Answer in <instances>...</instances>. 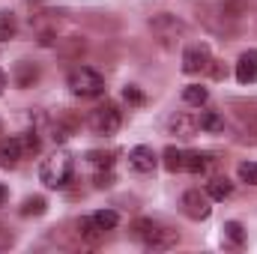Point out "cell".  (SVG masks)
<instances>
[{
  "label": "cell",
  "mask_w": 257,
  "mask_h": 254,
  "mask_svg": "<svg viewBox=\"0 0 257 254\" xmlns=\"http://www.w3.org/2000/svg\"><path fill=\"white\" fill-rule=\"evenodd\" d=\"M72 171H75V162L66 150H57L54 156H48L42 165H39V180L45 189H66L69 180H72Z\"/></svg>",
  "instance_id": "cell-1"
},
{
  "label": "cell",
  "mask_w": 257,
  "mask_h": 254,
  "mask_svg": "<svg viewBox=\"0 0 257 254\" xmlns=\"http://www.w3.org/2000/svg\"><path fill=\"white\" fill-rule=\"evenodd\" d=\"M66 81H69V90L81 99H99L105 93V78L90 66H75Z\"/></svg>",
  "instance_id": "cell-2"
},
{
  "label": "cell",
  "mask_w": 257,
  "mask_h": 254,
  "mask_svg": "<svg viewBox=\"0 0 257 254\" xmlns=\"http://www.w3.org/2000/svg\"><path fill=\"white\" fill-rule=\"evenodd\" d=\"M150 30H153V36H156L165 48H171L174 42H180V39H183L186 24H183L177 15H171V12H159V15H153V18H150Z\"/></svg>",
  "instance_id": "cell-3"
},
{
  "label": "cell",
  "mask_w": 257,
  "mask_h": 254,
  "mask_svg": "<svg viewBox=\"0 0 257 254\" xmlns=\"http://www.w3.org/2000/svg\"><path fill=\"white\" fill-rule=\"evenodd\" d=\"M87 123H90V129H93V135L111 138V135H117L123 117H120V111H117L114 102H105V105H99V108L90 111V120H87Z\"/></svg>",
  "instance_id": "cell-4"
},
{
  "label": "cell",
  "mask_w": 257,
  "mask_h": 254,
  "mask_svg": "<svg viewBox=\"0 0 257 254\" xmlns=\"http://www.w3.org/2000/svg\"><path fill=\"white\" fill-rule=\"evenodd\" d=\"M183 212L192 218V221H203L209 218L212 206H209V194H203L200 189H189L183 194Z\"/></svg>",
  "instance_id": "cell-5"
},
{
  "label": "cell",
  "mask_w": 257,
  "mask_h": 254,
  "mask_svg": "<svg viewBox=\"0 0 257 254\" xmlns=\"http://www.w3.org/2000/svg\"><path fill=\"white\" fill-rule=\"evenodd\" d=\"M209 60H212L209 45H203V42L189 45V48H186V54H183V72H186V75H197V72L209 69Z\"/></svg>",
  "instance_id": "cell-6"
},
{
  "label": "cell",
  "mask_w": 257,
  "mask_h": 254,
  "mask_svg": "<svg viewBox=\"0 0 257 254\" xmlns=\"http://www.w3.org/2000/svg\"><path fill=\"white\" fill-rule=\"evenodd\" d=\"M156 165H159V156L153 153V147H132L128 150V168L132 171H138V174H153L156 171Z\"/></svg>",
  "instance_id": "cell-7"
},
{
  "label": "cell",
  "mask_w": 257,
  "mask_h": 254,
  "mask_svg": "<svg viewBox=\"0 0 257 254\" xmlns=\"http://www.w3.org/2000/svg\"><path fill=\"white\" fill-rule=\"evenodd\" d=\"M177 242H180V233H177V230H168V227H159V224H156V230L150 233V239H147L144 245H147L150 251H168V248H174Z\"/></svg>",
  "instance_id": "cell-8"
},
{
  "label": "cell",
  "mask_w": 257,
  "mask_h": 254,
  "mask_svg": "<svg viewBox=\"0 0 257 254\" xmlns=\"http://www.w3.org/2000/svg\"><path fill=\"white\" fill-rule=\"evenodd\" d=\"M236 81L239 84H257V51H245L236 60Z\"/></svg>",
  "instance_id": "cell-9"
},
{
  "label": "cell",
  "mask_w": 257,
  "mask_h": 254,
  "mask_svg": "<svg viewBox=\"0 0 257 254\" xmlns=\"http://www.w3.org/2000/svg\"><path fill=\"white\" fill-rule=\"evenodd\" d=\"M168 129H171V135H177V138H194V132H197V117L180 111V114H174V117L168 120Z\"/></svg>",
  "instance_id": "cell-10"
},
{
  "label": "cell",
  "mask_w": 257,
  "mask_h": 254,
  "mask_svg": "<svg viewBox=\"0 0 257 254\" xmlns=\"http://www.w3.org/2000/svg\"><path fill=\"white\" fill-rule=\"evenodd\" d=\"M21 159H24V153H21L18 138H3L0 141V165L3 168H15Z\"/></svg>",
  "instance_id": "cell-11"
},
{
  "label": "cell",
  "mask_w": 257,
  "mask_h": 254,
  "mask_svg": "<svg viewBox=\"0 0 257 254\" xmlns=\"http://www.w3.org/2000/svg\"><path fill=\"white\" fill-rule=\"evenodd\" d=\"M36 81H39V66H36V63H27V60H21V63L15 66V84H18L21 90L33 87Z\"/></svg>",
  "instance_id": "cell-12"
},
{
  "label": "cell",
  "mask_w": 257,
  "mask_h": 254,
  "mask_svg": "<svg viewBox=\"0 0 257 254\" xmlns=\"http://www.w3.org/2000/svg\"><path fill=\"white\" fill-rule=\"evenodd\" d=\"M102 233H105V230H102V227L96 224V218H93V215H84V218L78 221V236H81L84 242L96 245V242L102 239Z\"/></svg>",
  "instance_id": "cell-13"
},
{
  "label": "cell",
  "mask_w": 257,
  "mask_h": 254,
  "mask_svg": "<svg viewBox=\"0 0 257 254\" xmlns=\"http://www.w3.org/2000/svg\"><path fill=\"white\" fill-rule=\"evenodd\" d=\"M206 194H209V200H224V197L233 194V183L227 177H212L206 183Z\"/></svg>",
  "instance_id": "cell-14"
},
{
  "label": "cell",
  "mask_w": 257,
  "mask_h": 254,
  "mask_svg": "<svg viewBox=\"0 0 257 254\" xmlns=\"http://www.w3.org/2000/svg\"><path fill=\"white\" fill-rule=\"evenodd\" d=\"M221 233H224V242L227 245H233V248H242L245 245V227L239 221H224Z\"/></svg>",
  "instance_id": "cell-15"
},
{
  "label": "cell",
  "mask_w": 257,
  "mask_h": 254,
  "mask_svg": "<svg viewBox=\"0 0 257 254\" xmlns=\"http://www.w3.org/2000/svg\"><path fill=\"white\" fill-rule=\"evenodd\" d=\"M197 129L200 132H224V117L218 114V111H200V117H197Z\"/></svg>",
  "instance_id": "cell-16"
},
{
  "label": "cell",
  "mask_w": 257,
  "mask_h": 254,
  "mask_svg": "<svg viewBox=\"0 0 257 254\" xmlns=\"http://www.w3.org/2000/svg\"><path fill=\"white\" fill-rule=\"evenodd\" d=\"M45 209H48V200L42 197V194H33V197H24L21 200V215L24 218H30V215H45Z\"/></svg>",
  "instance_id": "cell-17"
},
{
  "label": "cell",
  "mask_w": 257,
  "mask_h": 254,
  "mask_svg": "<svg viewBox=\"0 0 257 254\" xmlns=\"http://www.w3.org/2000/svg\"><path fill=\"white\" fill-rule=\"evenodd\" d=\"M183 162H186V153H183V150H177V147H168V150L162 153V165H165L171 174L183 171Z\"/></svg>",
  "instance_id": "cell-18"
},
{
  "label": "cell",
  "mask_w": 257,
  "mask_h": 254,
  "mask_svg": "<svg viewBox=\"0 0 257 254\" xmlns=\"http://www.w3.org/2000/svg\"><path fill=\"white\" fill-rule=\"evenodd\" d=\"M206 168H209V156H206V153H186L183 171H192V174H203Z\"/></svg>",
  "instance_id": "cell-19"
},
{
  "label": "cell",
  "mask_w": 257,
  "mask_h": 254,
  "mask_svg": "<svg viewBox=\"0 0 257 254\" xmlns=\"http://www.w3.org/2000/svg\"><path fill=\"white\" fill-rule=\"evenodd\" d=\"M18 144H21V153H24V156H36V153L42 150V141H39L36 129H33V132H24V135H18Z\"/></svg>",
  "instance_id": "cell-20"
},
{
  "label": "cell",
  "mask_w": 257,
  "mask_h": 254,
  "mask_svg": "<svg viewBox=\"0 0 257 254\" xmlns=\"http://www.w3.org/2000/svg\"><path fill=\"white\" fill-rule=\"evenodd\" d=\"M183 99H186L189 105H206L209 90H206V87H200V84H189V87L183 90Z\"/></svg>",
  "instance_id": "cell-21"
},
{
  "label": "cell",
  "mask_w": 257,
  "mask_h": 254,
  "mask_svg": "<svg viewBox=\"0 0 257 254\" xmlns=\"http://www.w3.org/2000/svg\"><path fill=\"white\" fill-rule=\"evenodd\" d=\"M93 218H96V224H99L102 230H114V227L120 224V215H117L114 209H99V212H93Z\"/></svg>",
  "instance_id": "cell-22"
},
{
  "label": "cell",
  "mask_w": 257,
  "mask_h": 254,
  "mask_svg": "<svg viewBox=\"0 0 257 254\" xmlns=\"http://www.w3.org/2000/svg\"><path fill=\"white\" fill-rule=\"evenodd\" d=\"M153 230H156V221H150V218H138V221L132 224V236H135L138 242H147Z\"/></svg>",
  "instance_id": "cell-23"
},
{
  "label": "cell",
  "mask_w": 257,
  "mask_h": 254,
  "mask_svg": "<svg viewBox=\"0 0 257 254\" xmlns=\"http://www.w3.org/2000/svg\"><path fill=\"white\" fill-rule=\"evenodd\" d=\"M15 33H18L15 15H12V12H0V39H12Z\"/></svg>",
  "instance_id": "cell-24"
},
{
  "label": "cell",
  "mask_w": 257,
  "mask_h": 254,
  "mask_svg": "<svg viewBox=\"0 0 257 254\" xmlns=\"http://www.w3.org/2000/svg\"><path fill=\"white\" fill-rule=\"evenodd\" d=\"M236 177H239L245 186H257V165H254V162H239Z\"/></svg>",
  "instance_id": "cell-25"
},
{
  "label": "cell",
  "mask_w": 257,
  "mask_h": 254,
  "mask_svg": "<svg viewBox=\"0 0 257 254\" xmlns=\"http://www.w3.org/2000/svg\"><path fill=\"white\" fill-rule=\"evenodd\" d=\"M87 162L96 165V168H111V165H114V153H99V150H93V153H87Z\"/></svg>",
  "instance_id": "cell-26"
},
{
  "label": "cell",
  "mask_w": 257,
  "mask_h": 254,
  "mask_svg": "<svg viewBox=\"0 0 257 254\" xmlns=\"http://www.w3.org/2000/svg\"><path fill=\"white\" fill-rule=\"evenodd\" d=\"M60 51H63V54H69V57L81 54V51H84V39H78V36H69V39H63V42H60Z\"/></svg>",
  "instance_id": "cell-27"
},
{
  "label": "cell",
  "mask_w": 257,
  "mask_h": 254,
  "mask_svg": "<svg viewBox=\"0 0 257 254\" xmlns=\"http://www.w3.org/2000/svg\"><path fill=\"white\" fill-rule=\"evenodd\" d=\"M123 99H126L128 105H144V93H141L135 84H128L126 90H123Z\"/></svg>",
  "instance_id": "cell-28"
},
{
  "label": "cell",
  "mask_w": 257,
  "mask_h": 254,
  "mask_svg": "<svg viewBox=\"0 0 257 254\" xmlns=\"http://www.w3.org/2000/svg\"><path fill=\"white\" fill-rule=\"evenodd\" d=\"M111 186H114L111 168H105V174H96V189H111Z\"/></svg>",
  "instance_id": "cell-29"
},
{
  "label": "cell",
  "mask_w": 257,
  "mask_h": 254,
  "mask_svg": "<svg viewBox=\"0 0 257 254\" xmlns=\"http://www.w3.org/2000/svg\"><path fill=\"white\" fill-rule=\"evenodd\" d=\"M209 72H212V78H227V66H221V60H209Z\"/></svg>",
  "instance_id": "cell-30"
},
{
  "label": "cell",
  "mask_w": 257,
  "mask_h": 254,
  "mask_svg": "<svg viewBox=\"0 0 257 254\" xmlns=\"http://www.w3.org/2000/svg\"><path fill=\"white\" fill-rule=\"evenodd\" d=\"M6 245H12V233L0 227V248H6Z\"/></svg>",
  "instance_id": "cell-31"
},
{
  "label": "cell",
  "mask_w": 257,
  "mask_h": 254,
  "mask_svg": "<svg viewBox=\"0 0 257 254\" xmlns=\"http://www.w3.org/2000/svg\"><path fill=\"white\" fill-rule=\"evenodd\" d=\"M6 197H9V191H6V186H0V206L6 203Z\"/></svg>",
  "instance_id": "cell-32"
},
{
  "label": "cell",
  "mask_w": 257,
  "mask_h": 254,
  "mask_svg": "<svg viewBox=\"0 0 257 254\" xmlns=\"http://www.w3.org/2000/svg\"><path fill=\"white\" fill-rule=\"evenodd\" d=\"M3 90H6V72L0 69V93H3Z\"/></svg>",
  "instance_id": "cell-33"
}]
</instances>
